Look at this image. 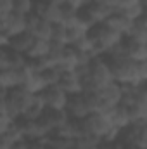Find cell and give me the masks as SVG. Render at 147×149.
I'll use <instances>...</instances> for the list:
<instances>
[{"label":"cell","mask_w":147,"mask_h":149,"mask_svg":"<svg viewBox=\"0 0 147 149\" xmlns=\"http://www.w3.org/2000/svg\"><path fill=\"white\" fill-rule=\"evenodd\" d=\"M109 66L111 76L118 83H144L137 76V61L128 56H102Z\"/></svg>","instance_id":"1"},{"label":"cell","mask_w":147,"mask_h":149,"mask_svg":"<svg viewBox=\"0 0 147 149\" xmlns=\"http://www.w3.org/2000/svg\"><path fill=\"white\" fill-rule=\"evenodd\" d=\"M87 38L90 42L94 56H102V54H106L109 50L112 45H116L123 37L119 33H116L114 30H111L107 24L97 23L90 30H87Z\"/></svg>","instance_id":"2"},{"label":"cell","mask_w":147,"mask_h":149,"mask_svg":"<svg viewBox=\"0 0 147 149\" xmlns=\"http://www.w3.org/2000/svg\"><path fill=\"white\" fill-rule=\"evenodd\" d=\"M33 97H35V94L26 90L21 85L7 88V92H5V114L10 120L23 116L24 111L28 109V106L31 104Z\"/></svg>","instance_id":"3"},{"label":"cell","mask_w":147,"mask_h":149,"mask_svg":"<svg viewBox=\"0 0 147 149\" xmlns=\"http://www.w3.org/2000/svg\"><path fill=\"white\" fill-rule=\"evenodd\" d=\"M37 97L42 101V104L45 108H50V109H64L66 101H68V94L59 85H47V87H43L37 94Z\"/></svg>","instance_id":"4"},{"label":"cell","mask_w":147,"mask_h":149,"mask_svg":"<svg viewBox=\"0 0 147 149\" xmlns=\"http://www.w3.org/2000/svg\"><path fill=\"white\" fill-rule=\"evenodd\" d=\"M31 14H35L40 19H45L49 23H59L61 7H59V3H55L52 0H33Z\"/></svg>","instance_id":"5"},{"label":"cell","mask_w":147,"mask_h":149,"mask_svg":"<svg viewBox=\"0 0 147 149\" xmlns=\"http://www.w3.org/2000/svg\"><path fill=\"white\" fill-rule=\"evenodd\" d=\"M50 30H52V23H49L45 19H40L35 14L26 16V31H30L33 37L50 40Z\"/></svg>","instance_id":"6"},{"label":"cell","mask_w":147,"mask_h":149,"mask_svg":"<svg viewBox=\"0 0 147 149\" xmlns=\"http://www.w3.org/2000/svg\"><path fill=\"white\" fill-rule=\"evenodd\" d=\"M123 45H125V52L130 59H133V61H146L147 59V42L125 35Z\"/></svg>","instance_id":"7"},{"label":"cell","mask_w":147,"mask_h":149,"mask_svg":"<svg viewBox=\"0 0 147 149\" xmlns=\"http://www.w3.org/2000/svg\"><path fill=\"white\" fill-rule=\"evenodd\" d=\"M0 23H2V28H3L5 35L9 38L14 37V35H17V33L26 31V16L17 14V12H14V10H12L3 21H0Z\"/></svg>","instance_id":"8"},{"label":"cell","mask_w":147,"mask_h":149,"mask_svg":"<svg viewBox=\"0 0 147 149\" xmlns=\"http://www.w3.org/2000/svg\"><path fill=\"white\" fill-rule=\"evenodd\" d=\"M57 85L68 95L76 94V92H81V80H80V76H78V73L74 70H61Z\"/></svg>","instance_id":"9"},{"label":"cell","mask_w":147,"mask_h":149,"mask_svg":"<svg viewBox=\"0 0 147 149\" xmlns=\"http://www.w3.org/2000/svg\"><path fill=\"white\" fill-rule=\"evenodd\" d=\"M104 24H107L111 30H114L116 33H119L121 37H125V35H128V30H130V26H132V19L128 17V16H125L121 10H114L111 16H107L104 21H102Z\"/></svg>","instance_id":"10"},{"label":"cell","mask_w":147,"mask_h":149,"mask_svg":"<svg viewBox=\"0 0 147 149\" xmlns=\"http://www.w3.org/2000/svg\"><path fill=\"white\" fill-rule=\"evenodd\" d=\"M33 40H35V37L30 31H23V33H17V35L9 38L7 47L12 49V50H16V52H19V54H23V56H26V52L30 50Z\"/></svg>","instance_id":"11"},{"label":"cell","mask_w":147,"mask_h":149,"mask_svg":"<svg viewBox=\"0 0 147 149\" xmlns=\"http://www.w3.org/2000/svg\"><path fill=\"white\" fill-rule=\"evenodd\" d=\"M85 7L90 10V14L94 16V19L97 23H102L107 16H111L116 10V7L107 3V2H87Z\"/></svg>","instance_id":"12"},{"label":"cell","mask_w":147,"mask_h":149,"mask_svg":"<svg viewBox=\"0 0 147 149\" xmlns=\"http://www.w3.org/2000/svg\"><path fill=\"white\" fill-rule=\"evenodd\" d=\"M106 114L109 116L111 125H112L116 130H119V128H123L125 125L130 123V116H128V111H126V106H123L121 102L116 104L114 108H111Z\"/></svg>","instance_id":"13"},{"label":"cell","mask_w":147,"mask_h":149,"mask_svg":"<svg viewBox=\"0 0 147 149\" xmlns=\"http://www.w3.org/2000/svg\"><path fill=\"white\" fill-rule=\"evenodd\" d=\"M21 85V68L19 70H12V68H2L0 70V87L12 88Z\"/></svg>","instance_id":"14"},{"label":"cell","mask_w":147,"mask_h":149,"mask_svg":"<svg viewBox=\"0 0 147 149\" xmlns=\"http://www.w3.org/2000/svg\"><path fill=\"white\" fill-rule=\"evenodd\" d=\"M128 37L137 38V40H142L147 42V19L146 14L144 16H139L135 19H132V26L128 30Z\"/></svg>","instance_id":"15"},{"label":"cell","mask_w":147,"mask_h":149,"mask_svg":"<svg viewBox=\"0 0 147 149\" xmlns=\"http://www.w3.org/2000/svg\"><path fill=\"white\" fill-rule=\"evenodd\" d=\"M42 116L47 120V123L50 125L52 130L68 121V114H66L64 109H50V108H45L43 113H42ZM52 130H50V132H52Z\"/></svg>","instance_id":"16"},{"label":"cell","mask_w":147,"mask_h":149,"mask_svg":"<svg viewBox=\"0 0 147 149\" xmlns=\"http://www.w3.org/2000/svg\"><path fill=\"white\" fill-rule=\"evenodd\" d=\"M47 52H49V40L35 37L31 47H30V50L26 52V57L28 59H42V57L47 56Z\"/></svg>","instance_id":"17"},{"label":"cell","mask_w":147,"mask_h":149,"mask_svg":"<svg viewBox=\"0 0 147 149\" xmlns=\"http://www.w3.org/2000/svg\"><path fill=\"white\" fill-rule=\"evenodd\" d=\"M59 74H61V70L57 66H45L43 70L38 71V76H40L43 87H47V85H57Z\"/></svg>","instance_id":"18"},{"label":"cell","mask_w":147,"mask_h":149,"mask_svg":"<svg viewBox=\"0 0 147 149\" xmlns=\"http://www.w3.org/2000/svg\"><path fill=\"white\" fill-rule=\"evenodd\" d=\"M61 16H59V23H62L64 26H71L74 24L76 19V7L69 5V3H61Z\"/></svg>","instance_id":"19"},{"label":"cell","mask_w":147,"mask_h":149,"mask_svg":"<svg viewBox=\"0 0 147 149\" xmlns=\"http://www.w3.org/2000/svg\"><path fill=\"white\" fill-rule=\"evenodd\" d=\"M45 109V106L42 104V101L37 97V94H35V97H33V101H31V104L28 106V109L24 111V118H30V120H37L38 116H42V113Z\"/></svg>","instance_id":"20"},{"label":"cell","mask_w":147,"mask_h":149,"mask_svg":"<svg viewBox=\"0 0 147 149\" xmlns=\"http://www.w3.org/2000/svg\"><path fill=\"white\" fill-rule=\"evenodd\" d=\"M33 9V0H12V10L23 16L31 14Z\"/></svg>","instance_id":"21"},{"label":"cell","mask_w":147,"mask_h":149,"mask_svg":"<svg viewBox=\"0 0 147 149\" xmlns=\"http://www.w3.org/2000/svg\"><path fill=\"white\" fill-rule=\"evenodd\" d=\"M64 33H66V26H64L62 23H52V30H50V40L64 43Z\"/></svg>","instance_id":"22"},{"label":"cell","mask_w":147,"mask_h":149,"mask_svg":"<svg viewBox=\"0 0 147 149\" xmlns=\"http://www.w3.org/2000/svg\"><path fill=\"white\" fill-rule=\"evenodd\" d=\"M12 12V0H0V21Z\"/></svg>","instance_id":"23"},{"label":"cell","mask_w":147,"mask_h":149,"mask_svg":"<svg viewBox=\"0 0 147 149\" xmlns=\"http://www.w3.org/2000/svg\"><path fill=\"white\" fill-rule=\"evenodd\" d=\"M10 123H12V120H10L5 113L0 111V134H3V132L10 127Z\"/></svg>","instance_id":"24"}]
</instances>
